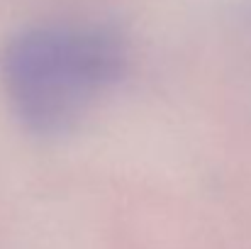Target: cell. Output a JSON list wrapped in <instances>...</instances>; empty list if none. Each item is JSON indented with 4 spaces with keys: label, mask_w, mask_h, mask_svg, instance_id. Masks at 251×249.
I'll use <instances>...</instances> for the list:
<instances>
[{
    "label": "cell",
    "mask_w": 251,
    "mask_h": 249,
    "mask_svg": "<svg viewBox=\"0 0 251 249\" xmlns=\"http://www.w3.org/2000/svg\"><path fill=\"white\" fill-rule=\"evenodd\" d=\"M127 52L100 27H37L2 52L0 79L15 117L34 135H61L122 79Z\"/></svg>",
    "instance_id": "1"
}]
</instances>
